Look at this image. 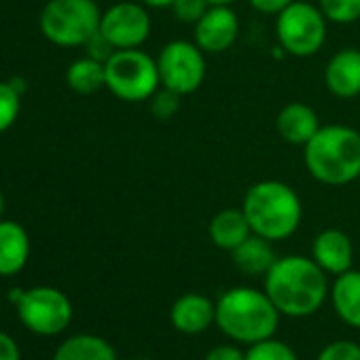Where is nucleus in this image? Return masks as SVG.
I'll use <instances>...</instances> for the list:
<instances>
[{"instance_id": "nucleus-30", "label": "nucleus", "mask_w": 360, "mask_h": 360, "mask_svg": "<svg viewBox=\"0 0 360 360\" xmlns=\"http://www.w3.org/2000/svg\"><path fill=\"white\" fill-rule=\"evenodd\" d=\"M292 0H248V5L263 13V15H278L280 11H284Z\"/></svg>"}, {"instance_id": "nucleus-25", "label": "nucleus", "mask_w": 360, "mask_h": 360, "mask_svg": "<svg viewBox=\"0 0 360 360\" xmlns=\"http://www.w3.org/2000/svg\"><path fill=\"white\" fill-rule=\"evenodd\" d=\"M180 100L183 96L172 91V89H165V87H159L150 98H148V110L155 119L159 121H169L178 110H180Z\"/></svg>"}, {"instance_id": "nucleus-24", "label": "nucleus", "mask_w": 360, "mask_h": 360, "mask_svg": "<svg viewBox=\"0 0 360 360\" xmlns=\"http://www.w3.org/2000/svg\"><path fill=\"white\" fill-rule=\"evenodd\" d=\"M22 96L13 83L0 81V134L7 131L20 115Z\"/></svg>"}, {"instance_id": "nucleus-2", "label": "nucleus", "mask_w": 360, "mask_h": 360, "mask_svg": "<svg viewBox=\"0 0 360 360\" xmlns=\"http://www.w3.org/2000/svg\"><path fill=\"white\" fill-rule=\"evenodd\" d=\"M303 161L314 180L343 187L360 178V131L349 125H324L303 146Z\"/></svg>"}, {"instance_id": "nucleus-10", "label": "nucleus", "mask_w": 360, "mask_h": 360, "mask_svg": "<svg viewBox=\"0 0 360 360\" xmlns=\"http://www.w3.org/2000/svg\"><path fill=\"white\" fill-rule=\"evenodd\" d=\"M150 15L146 11V5L129 3V0H121V3L108 7L102 13L100 20V34L112 45V49H140L148 37H150Z\"/></svg>"}, {"instance_id": "nucleus-28", "label": "nucleus", "mask_w": 360, "mask_h": 360, "mask_svg": "<svg viewBox=\"0 0 360 360\" xmlns=\"http://www.w3.org/2000/svg\"><path fill=\"white\" fill-rule=\"evenodd\" d=\"M85 49H87V53H89V58H94V60H100V62H106L112 53H115V49H112V45L98 32L96 37H91L89 39V43L85 45Z\"/></svg>"}, {"instance_id": "nucleus-22", "label": "nucleus", "mask_w": 360, "mask_h": 360, "mask_svg": "<svg viewBox=\"0 0 360 360\" xmlns=\"http://www.w3.org/2000/svg\"><path fill=\"white\" fill-rule=\"evenodd\" d=\"M318 7L330 24H354L360 20V0H318Z\"/></svg>"}, {"instance_id": "nucleus-21", "label": "nucleus", "mask_w": 360, "mask_h": 360, "mask_svg": "<svg viewBox=\"0 0 360 360\" xmlns=\"http://www.w3.org/2000/svg\"><path fill=\"white\" fill-rule=\"evenodd\" d=\"M66 83L68 87L79 96H91L106 87V70L104 62L94 58H81L72 62L66 70Z\"/></svg>"}, {"instance_id": "nucleus-1", "label": "nucleus", "mask_w": 360, "mask_h": 360, "mask_svg": "<svg viewBox=\"0 0 360 360\" xmlns=\"http://www.w3.org/2000/svg\"><path fill=\"white\" fill-rule=\"evenodd\" d=\"M328 274L303 255L278 257L265 276V292L282 316L305 318L316 314L330 295Z\"/></svg>"}, {"instance_id": "nucleus-11", "label": "nucleus", "mask_w": 360, "mask_h": 360, "mask_svg": "<svg viewBox=\"0 0 360 360\" xmlns=\"http://www.w3.org/2000/svg\"><path fill=\"white\" fill-rule=\"evenodd\" d=\"M195 45L208 56H219L231 49L240 37V20L231 7L210 5L204 18L193 26Z\"/></svg>"}, {"instance_id": "nucleus-12", "label": "nucleus", "mask_w": 360, "mask_h": 360, "mask_svg": "<svg viewBox=\"0 0 360 360\" xmlns=\"http://www.w3.org/2000/svg\"><path fill=\"white\" fill-rule=\"evenodd\" d=\"M324 85L339 100L360 96V49H339L324 68Z\"/></svg>"}, {"instance_id": "nucleus-8", "label": "nucleus", "mask_w": 360, "mask_h": 360, "mask_svg": "<svg viewBox=\"0 0 360 360\" xmlns=\"http://www.w3.org/2000/svg\"><path fill=\"white\" fill-rule=\"evenodd\" d=\"M157 70L161 87L191 96L206 81V53L191 41H169L157 56Z\"/></svg>"}, {"instance_id": "nucleus-9", "label": "nucleus", "mask_w": 360, "mask_h": 360, "mask_svg": "<svg viewBox=\"0 0 360 360\" xmlns=\"http://www.w3.org/2000/svg\"><path fill=\"white\" fill-rule=\"evenodd\" d=\"M22 324L41 337H56L72 320V303L66 292L53 286L28 288L15 305Z\"/></svg>"}, {"instance_id": "nucleus-14", "label": "nucleus", "mask_w": 360, "mask_h": 360, "mask_svg": "<svg viewBox=\"0 0 360 360\" xmlns=\"http://www.w3.org/2000/svg\"><path fill=\"white\" fill-rule=\"evenodd\" d=\"M169 320L174 328L180 333L200 335L212 322H217V303H212L208 297L200 292L180 295L169 309Z\"/></svg>"}, {"instance_id": "nucleus-32", "label": "nucleus", "mask_w": 360, "mask_h": 360, "mask_svg": "<svg viewBox=\"0 0 360 360\" xmlns=\"http://www.w3.org/2000/svg\"><path fill=\"white\" fill-rule=\"evenodd\" d=\"M142 5L153 7V9H169L174 0H140Z\"/></svg>"}, {"instance_id": "nucleus-20", "label": "nucleus", "mask_w": 360, "mask_h": 360, "mask_svg": "<svg viewBox=\"0 0 360 360\" xmlns=\"http://www.w3.org/2000/svg\"><path fill=\"white\" fill-rule=\"evenodd\" d=\"M53 360H117V352L106 339L81 333L62 341L53 354Z\"/></svg>"}, {"instance_id": "nucleus-27", "label": "nucleus", "mask_w": 360, "mask_h": 360, "mask_svg": "<svg viewBox=\"0 0 360 360\" xmlns=\"http://www.w3.org/2000/svg\"><path fill=\"white\" fill-rule=\"evenodd\" d=\"M316 360H360V345L347 339L328 343Z\"/></svg>"}, {"instance_id": "nucleus-33", "label": "nucleus", "mask_w": 360, "mask_h": 360, "mask_svg": "<svg viewBox=\"0 0 360 360\" xmlns=\"http://www.w3.org/2000/svg\"><path fill=\"white\" fill-rule=\"evenodd\" d=\"M24 292H26L24 288H11V290H9V301H13V303L18 305V303L22 301Z\"/></svg>"}, {"instance_id": "nucleus-4", "label": "nucleus", "mask_w": 360, "mask_h": 360, "mask_svg": "<svg viewBox=\"0 0 360 360\" xmlns=\"http://www.w3.org/2000/svg\"><path fill=\"white\" fill-rule=\"evenodd\" d=\"M280 311L265 290L236 286L217 301L219 328L238 343H259L274 337L280 324Z\"/></svg>"}, {"instance_id": "nucleus-29", "label": "nucleus", "mask_w": 360, "mask_h": 360, "mask_svg": "<svg viewBox=\"0 0 360 360\" xmlns=\"http://www.w3.org/2000/svg\"><path fill=\"white\" fill-rule=\"evenodd\" d=\"M204 360H246V352H242L238 345H217L212 347Z\"/></svg>"}, {"instance_id": "nucleus-34", "label": "nucleus", "mask_w": 360, "mask_h": 360, "mask_svg": "<svg viewBox=\"0 0 360 360\" xmlns=\"http://www.w3.org/2000/svg\"><path fill=\"white\" fill-rule=\"evenodd\" d=\"M210 5H225V7H231L233 3H238V0H208Z\"/></svg>"}, {"instance_id": "nucleus-5", "label": "nucleus", "mask_w": 360, "mask_h": 360, "mask_svg": "<svg viewBox=\"0 0 360 360\" xmlns=\"http://www.w3.org/2000/svg\"><path fill=\"white\" fill-rule=\"evenodd\" d=\"M96 0H49L41 13L43 37L58 47H85L100 32Z\"/></svg>"}, {"instance_id": "nucleus-13", "label": "nucleus", "mask_w": 360, "mask_h": 360, "mask_svg": "<svg viewBox=\"0 0 360 360\" xmlns=\"http://www.w3.org/2000/svg\"><path fill=\"white\" fill-rule=\"evenodd\" d=\"M311 259L330 276H341L354 265V246L341 229H324L314 238Z\"/></svg>"}, {"instance_id": "nucleus-31", "label": "nucleus", "mask_w": 360, "mask_h": 360, "mask_svg": "<svg viewBox=\"0 0 360 360\" xmlns=\"http://www.w3.org/2000/svg\"><path fill=\"white\" fill-rule=\"evenodd\" d=\"M0 360H22L18 341L7 333H0Z\"/></svg>"}, {"instance_id": "nucleus-26", "label": "nucleus", "mask_w": 360, "mask_h": 360, "mask_svg": "<svg viewBox=\"0 0 360 360\" xmlns=\"http://www.w3.org/2000/svg\"><path fill=\"white\" fill-rule=\"evenodd\" d=\"M208 9H210L208 0H174L169 7L176 22L183 26H195Z\"/></svg>"}, {"instance_id": "nucleus-36", "label": "nucleus", "mask_w": 360, "mask_h": 360, "mask_svg": "<svg viewBox=\"0 0 360 360\" xmlns=\"http://www.w3.org/2000/svg\"><path fill=\"white\" fill-rule=\"evenodd\" d=\"M140 360H144V358H140Z\"/></svg>"}, {"instance_id": "nucleus-18", "label": "nucleus", "mask_w": 360, "mask_h": 360, "mask_svg": "<svg viewBox=\"0 0 360 360\" xmlns=\"http://www.w3.org/2000/svg\"><path fill=\"white\" fill-rule=\"evenodd\" d=\"M330 303L335 314L354 328H360V271L349 269L341 276H335L330 284Z\"/></svg>"}, {"instance_id": "nucleus-23", "label": "nucleus", "mask_w": 360, "mask_h": 360, "mask_svg": "<svg viewBox=\"0 0 360 360\" xmlns=\"http://www.w3.org/2000/svg\"><path fill=\"white\" fill-rule=\"evenodd\" d=\"M246 360H299V358L288 343L269 337V339L248 345Z\"/></svg>"}, {"instance_id": "nucleus-3", "label": "nucleus", "mask_w": 360, "mask_h": 360, "mask_svg": "<svg viewBox=\"0 0 360 360\" xmlns=\"http://www.w3.org/2000/svg\"><path fill=\"white\" fill-rule=\"evenodd\" d=\"M240 208L244 210L252 233L269 242L290 238L303 219V206L297 191L282 180H259L250 185Z\"/></svg>"}, {"instance_id": "nucleus-17", "label": "nucleus", "mask_w": 360, "mask_h": 360, "mask_svg": "<svg viewBox=\"0 0 360 360\" xmlns=\"http://www.w3.org/2000/svg\"><path fill=\"white\" fill-rule=\"evenodd\" d=\"M208 236L217 248L231 252L252 236V229L242 208H225L212 217L208 225Z\"/></svg>"}, {"instance_id": "nucleus-19", "label": "nucleus", "mask_w": 360, "mask_h": 360, "mask_svg": "<svg viewBox=\"0 0 360 360\" xmlns=\"http://www.w3.org/2000/svg\"><path fill=\"white\" fill-rule=\"evenodd\" d=\"M233 265L246 274V276H267V271L278 261V255L274 250V242L252 233L248 240H244L236 250H231Z\"/></svg>"}, {"instance_id": "nucleus-35", "label": "nucleus", "mask_w": 360, "mask_h": 360, "mask_svg": "<svg viewBox=\"0 0 360 360\" xmlns=\"http://www.w3.org/2000/svg\"><path fill=\"white\" fill-rule=\"evenodd\" d=\"M3 212H5V198L0 193V221H3Z\"/></svg>"}, {"instance_id": "nucleus-6", "label": "nucleus", "mask_w": 360, "mask_h": 360, "mask_svg": "<svg viewBox=\"0 0 360 360\" xmlns=\"http://www.w3.org/2000/svg\"><path fill=\"white\" fill-rule=\"evenodd\" d=\"M106 89L123 102H148L161 87L157 60L140 49H117L106 62Z\"/></svg>"}, {"instance_id": "nucleus-7", "label": "nucleus", "mask_w": 360, "mask_h": 360, "mask_svg": "<svg viewBox=\"0 0 360 360\" xmlns=\"http://www.w3.org/2000/svg\"><path fill=\"white\" fill-rule=\"evenodd\" d=\"M328 32V20L318 5L305 0L292 3L276 15V39L284 53L292 58H311L324 43Z\"/></svg>"}, {"instance_id": "nucleus-15", "label": "nucleus", "mask_w": 360, "mask_h": 360, "mask_svg": "<svg viewBox=\"0 0 360 360\" xmlns=\"http://www.w3.org/2000/svg\"><path fill=\"white\" fill-rule=\"evenodd\" d=\"M320 127L322 125L316 110L303 102H290L282 106V110L276 117L278 136L292 146H305Z\"/></svg>"}, {"instance_id": "nucleus-16", "label": "nucleus", "mask_w": 360, "mask_h": 360, "mask_svg": "<svg viewBox=\"0 0 360 360\" xmlns=\"http://www.w3.org/2000/svg\"><path fill=\"white\" fill-rule=\"evenodd\" d=\"M30 257V238L15 221H0V276L20 274Z\"/></svg>"}]
</instances>
